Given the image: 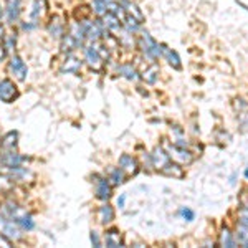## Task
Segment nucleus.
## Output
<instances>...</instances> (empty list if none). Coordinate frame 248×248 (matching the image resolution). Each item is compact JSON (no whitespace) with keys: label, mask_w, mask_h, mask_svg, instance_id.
<instances>
[{"label":"nucleus","mask_w":248,"mask_h":248,"mask_svg":"<svg viewBox=\"0 0 248 248\" xmlns=\"http://www.w3.org/2000/svg\"><path fill=\"white\" fill-rule=\"evenodd\" d=\"M3 215H5V217H9L10 220H14L20 229H23L27 232L33 230L35 222H33V218H31V215L27 214V210H23L22 207L17 205V203L7 202L5 205H3Z\"/></svg>","instance_id":"f257e3e1"},{"label":"nucleus","mask_w":248,"mask_h":248,"mask_svg":"<svg viewBox=\"0 0 248 248\" xmlns=\"http://www.w3.org/2000/svg\"><path fill=\"white\" fill-rule=\"evenodd\" d=\"M48 9V2L46 0H33V5L30 10V20L37 23V20H40L45 15V12Z\"/></svg>","instance_id":"4be33fe9"},{"label":"nucleus","mask_w":248,"mask_h":248,"mask_svg":"<svg viewBox=\"0 0 248 248\" xmlns=\"http://www.w3.org/2000/svg\"><path fill=\"white\" fill-rule=\"evenodd\" d=\"M66 22L63 20L62 15H51L50 22L46 23V31L55 38H62L66 33Z\"/></svg>","instance_id":"6e6552de"},{"label":"nucleus","mask_w":248,"mask_h":248,"mask_svg":"<svg viewBox=\"0 0 248 248\" xmlns=\"http://www.w3.org/2000/svg\"><path fill=\"white\" fill-rule=\"evenodd\" d=\"M93 179H94L93 182H94L96 199H99V201H108V199H111V195H113V189H111L109 179L105 177V175H99V174H94Z\"/></svg>","instance_id":"20e7f679"},{"label":"nucleus","mask_w":248,"mask_h":248,"mask_svg":"<svg viewBox=\"0 0 248 248\" xmlns=\"http://www.w3.org/2000/svg\"><path fill=\"white\" fill-rule=\"evenodd\" d=\"M105 243H106V247H109V248L124 247L123 235H121V232H119V229H109V230H106V233H105Z\"/></svg>","instance_id":"412c9836"},{"label":"nucleus","mask_w":248,"mask_h":248,"mask_svg":"<svg viewBox=\"0 0 248 248\" xmlns=\"http://www.w3.org/2000/svg\"><path fill=\"white\" fill-rule=\"evenodd\" d=\"M124 202H126V195H121V197L118 199V205L121 207V209L124 207Z\"/></svg>","instance_id":"c9c22d12"},{"label":"nucleus","mask_w":248,"mask_h":248,"mask_svg":"<svg viewBox=\"0 0 248 248\" xmlns=\"http://www.w3.org/2000/svg\"><path fill=\"white\" fill-rule=\"evenodd\" d=\"M18 88L15 86V83L12 79L5 78L0 81V101L9 105V103H14L18 98Z\"/></svg>","instance_id":"39448f33"},{"label":"nucleus","mask_w":248,"mask_h":248,"mask_svg":"<svg viewBox=\"0 0 248 248\" xmlns=\"http://www.w3.org/2000/svg\"><path fill=\"white\" fill-rule=\"evenodd\" d=\"M91 243H93V247H101V242H99V237L98 233L93 230L91 232Z\"/></svg>","instance_id":"2f4dec72"},{"label":"nucleus","mask_w":248,"mask_h":248,"mask_svg":"<svg viewBox=\"0 0 248 248\" xmlns=\"http://www.w3.org/2000/svg\"><path fill=\"white\" fill-rule=\"evenodd\" d=\"M118 71H119L121 77L129 79V81H134V79L139 78V71L136 70V66L133 65V63H123V65L118 66Z\"/></svg>","instance_id":"bb28decb"},{"label":"nucleus","mask_w":248,"mask_h":248,"mask_svg":"<svg viewBox=\"0 0 248 248\" xmlns=\"http://www.w3.org/2000/svg\"><path fill=\"white\" fill-rule=\"evenodd\" d=\"M243 175H245V179H247V181H248V167H247L245 170H243Z\"/></svg>","instance_id":"58836bf2"},{"label":"nucleus","mask_w":248,"mask_h":248,"mask_svg":"<svg viewBox=\"0 0 248 248\" xmlns=\"http://www.w3.org/2000/svg\"><path fill=\"white\" fill-rule=\"evenodd\" d=\"M114 217H116L114 209L109 205V203H105V205L99 207V210H98L99 223H103V225H106V223H111L114 220Z\"/></svg>","instance_id":"393cba45"},{"label":"nucleus","mask_w":248,"mask_h":248,"mask_svg":"<svg viewBox=\"0 0 248 248\" xmlns=\"http://www.w3.org/2000/svg\"><path fill=\"white\" fill-rule=\"evenodd\" d=\"M161 174L167 175V177H174V179H184V177H186V170H184V167L179 162L172 161V159L161 169Z\"/></svg>","instance_id":"dca6fc26"},{"label":"nucleus","mask_w":248,"mask_h":248,"mask_svg":"<svg viewBox=\"0 0 248 248\" xmlns=\"http://www.w3.org/2000/svg\"><path fill=\"white\" fill-rule=\"evenodd\" d=\"M147 62H149V60H147ZM139 77L146 83H149V85H154L159 78V66L155 65V62H149L144 70L139 71Z\"/></svg>","instance_id":"a211bd4d"},{"label":"nucleus","mask_w":248,"mask_h":248,"mask_svg":"<svg viewBox=\"0 0 248 248\" xmlns=\"http://www.w3.org/2000/svg\"><path fill=\"white\" fill-rule=\"evenodd\" d=\"M2 18H3V9H2V5H0V22H2Z\"/></svg>","instance_id":"4c0bfd02"},{"label":"nucleus","mask_w":248,"mask_h":248,"mask_svg":"<svg viewBox=\"0 0 248 248\" xmlns=\"http://www.w3.org/2000/svg\"><path fill=\"white\" fill-rule=\"evenodd\" d=\"M247 199H248V194H247ZM245 205H248V201L245 202Z\"/></svg>","instance_id":"a19ab883"},{"label":"nucleus","mask_w":248,"mask_h":248,"mask_svg":"<svg viewBox=\"0 0 248 248\" xmlns=\"http://www.w3.org/2000/svg\"><path fill=\"white\" fill-rule=\"evenodd\" d=\"M22 162H23V157L17 151H0V166L14 170L22 166Z\"/></svg>","instance_id":"9d476101"},{"label":"nucleus","mask_w":248,"mask_h":248,"mask_svg":"<svg viewBox=\"0 0 248 248\" xmlns=\"http://www.w3.org/2000/svg\"><path fill=\"white\" fill-rule=\"evenodd\" d=\"M15 187V179L14 175L9 174H0V194H9L10 190H14Z\"/></svg>","instance_id":"cd10ccee"},{"label":"nucleus","mask_w":248,"mask_h":248,"mask_svg":"<svg viewBox=\"0 0 248 248\" xmlns=\"http://www.w3.org/2000/svg\"><path fill=\"white\" fill-rule=\"evenodd\" d=\"M233 109L237 113V121L238 126L242 127V131H248V101L243 98H235L233 99Z\"/></svg>","instance_id":"0eeeda50"},{"label":"nucleus","mask_w":248,"mask_h":248,"mask_svg":"<svg viewBox=\"0 0 248 248\" xmlns=\"http://www.w3.org/2000/svg\"><path fill=\"white\" fill-rule=\"evenodd\" d=\"M60 46H62V51H63V53H66V55L73 53L75 50L81 48V46H79V43H78L73 37H71V35L68 33V31H66L65 35H63L62 38H60Z\"/></svg>","instance_id":"5701e85b"},{"label":"nucleus","mask_w":248,"mask_h":248,"mask_svg":"<svg viewBox=\"0 0 248 248\" xmlns=\"http://www.w3.org/2000/svg\"><path fill=\"white\" fill-rule=\"evenodd\" d=\"M218 245L220 247H227V248H233L237 247V240H235V235L232 233L230 229L223 227L222 232L218 235Z\"/></svg>","instance_id":"a878e982"},{"label":"nucleus","mask_w":248,"mask_h":248,"mask_svg":"<svg viewBox=\"0 0 248 248\" xmlns=\"http://www.w3.org/2000/svg\"><path fill=\"white\" fill-rule=\"evenodd\" d=\"M5 58H7V46L3 45L2 42H0V63H2Z\"/></svg>","instance_id":"72a5a7b5"},{"label":"nucleus","mask_w":248,"mask_h":248,"mask_svg":"<svg viewBox=\"0 0 248 248\" xmlns=\"http://www.w3.org/2000/svg\"><path fill=\"white\" fill-rule=\"evenodd\" d=\"M170 159H174L175 162H179L181 166H187L194 161V155L189 149H186L184 146H177V144H172V147L169 149Z\"/></svg>","instance_id":"9b49d317"},{"label":"nucleus","mask_w":248,"mask_h":248,"mask_svg":"<svg viewBox=\"0 0 248 248\" xmlns=\"http://www.w3.org/2000/svg\"><path fill=\"white\" fill-rule=\"evenodd\" d=\"M0 233L5 235L7 238H10L12 242L14 240H20L22 238V233H20V227L14 220H10L5 215H0Z\"/></svg>","instance_id":"423d86ee"},{"label":"nucleus","mask_w":248,"mask_h":248,"mask_svg":"<svg viewBox=\"0 0 248 248\" xmlns=\"http://www.w3.org/2000/svg\"><path fill=\"white\" fill-rule=\"evenodd\" d=\"M161 51H162V57L167 60V63L174 68V70H182V63H181V57L175 50H172L166 45V43H161Z\"/></svg>","instance_id":"f3484780"},{"label":"nucleus","mask_w":248,"mask_h":248,"mask_svg":"<svg viewBox=\"0 0 248 248\" xmlns=\"http://www.w3.org/2000/svg\"><path fill=\"white\" fill-rule=\"evenodd\" d=\"M3 15H5L9 23L18 22L20 15H22V0H5Z\"/></svg>","instance_id":"f8f14e48"},{"label":"nucleus","mask_w":248,"mask_h":248,"mask_svg":"<svg viewBox=\"0 0 248 248\" xmlns=\"http://www.w3.org/2000/svg\"><path fill=\"white\" fill-rule=\"evenodd\" d=\"M17 139H18L17 131L7 133L2 138V141H0V151H17Z\"/></svg>","instance_id":"b1692460"},{"label":"nucleus","mask_w":248,"mask_h":248,"mask_svg":"<svg viewBox=\"0 0 248 248\" xmlns=\"http://www.w3.org/2000/svg\"><path fill=\"white\" fill-rule=\"evenodd\" d=\"M121 5H123L124 14H127V15H129V17H133L138 23H141V25H142V23L146 22V17H144L142 10L139 9L138 3L129 2V0H126V2H121Z\"/></svg>","instance_id":"6ab92c4d"},{"label":"nucleus","mask_w":248,"mask_h":248,"mask_svg":"<svg viewBox=\"0 0 248 248\" xmlns=\"http://www.w3.org/2000/svg\"><path fill=\"white\" fill-rule=\"evenodd\" d=\"M85 62L88 63V66L91 68L96 73H101L105 70V58L99 55V51L96 50L94 43H91L90 46L85 48Z\"/></svg>","instance_id":"7ed1b4c3"},{"label":"nucleus","mask_w":248,"mask_h":248,"mask_svg":"<svg viewBox=\"0 0 248 248\" xmlns=\"http://www.w3.org/2000/svg\"><path fill=\"white\" fill-rule=\"evenodd\" d=\"M5 27H3V23L0 22V42H3V38H5Z\"/></svg>","instance_id":"f704fd0d"},{"label":"nucleus","mask_w":248,"mask_h":248,"mask_svg":"<svg viewBox=\"0 0 248 248\" xmlns=\"http://www.w3.org/2000/svg\"><path fill=\"white\" fill-rule=\"evenodd\" d=\"M83 66V62L78 57H75L73 53L66 55L65 62L60 66V73H66V75H77Z\"/></svg>","instance_id":"4468645a"},{"label":"nucleus","mask_w":248,"mask_h":248,"mask_svg":"<svg viewBox=\"0 0 248 248\" xmlns=\"http://www.w3.org/2000/svg\"><path fill=\"white\" fill-rule=\"evenodd\" d=\"M169 161H170V155H169V153H167V151L164 149L162 146L154 147L153 154H151V162H153V166L155 167V170L161 172V169Z\"/></svg>","instance_id":"2eb2a0df"},{"label":"nucleus","mask_w":248,"mask_h":248,"mask_svg":"<svg viewBox=\"0 0 248 248\" xmlns=\"http://www.w3.org/2000/svg\"><path fill=\"white\" fill-rule=\"evenodd\" d=\"M119 169L126 174V177H133L139 172V162L131 154H123L119 157Z\"/></svg>","instance_id":"ddd939ff"},{"label":"nucleus","mask_w":248,"mask_h":248,"mask_svg":"<svg viewBox=\"0 0 248 248\" xmlns=\"http://www.w3.org/2000/svg\"><path fill=\"white\" fill-rule=\"evenodd\" d=\"M235 2H237L240 7H243V9H245V10L248 12V5H245V3H243V2H240V0H235Z\"/></svg>","instance_id":"e433bc0d"},{"label":"nucleus","mask_w":248,"mask_h":248,"mask_svg":"<svg viewBox=\"0 0 248 248\" xmlns=\"http://www.w3.org/2000/svg\"><path fill=\"white\" fill-rule=\"evenodd\" d=\"M103 22V25H105V29L108 31H119L123 29V22L121 18L118 17L116 14H113V12H106L103 17H99Z\"/></svg>","instance_id":"aec40b11"},{"label":"nucleus","mask_w":248,"mask_h":248,"mask_svg":"<svg viewBox=\"0 0 248 248\" xmlns=\"http://www.w3.org/2000/svg\"><path fill=\"white\" fill-rule=\"evenodd\" d=\"M179 215H181L186 222H194L195 220V212L189 209V207H181V209H179Z\"/></svg>","instance_id":"7c9ffc66"},{"label":"nucleus","mask_w":248,"mask_h":248,"mask_svg":"<svg viewBox=\"0 0 248 248\" xmlns=\"http://www.w3.org/2000/svg\"><path fill=\"white\" fill-rule=\"evenodd\" d=\"M9 70H10V73L18 79V81H25L27 75H29V68H27L25 62H23L18 55H14V57L10 58Z\"/></svg>","instance_id":"1a4fd4ad"},{"label":"nucleus","mask_w":248,"mask_h":248,"mask_svg":"<svg viewBox=\"0 0 248 248\" xmlns=\"http://www.w3.org/2000/svg\"><path fill=\"white\" fill-rule=\"evenodd\" d=\"M0 247H12V240L0 233Z\"/></svg>","instance_id":"473e14b6"},{"label":"nucleus","mask_w":248,"mask_h":248,"mask_svg":"<svg viewBox=\"0 0 248 248\" xmlns=\"http://www.w3.org/2000/svg\"><path fill=\"white\" fill-rule=\"evenodd\" d=\"M136 45H138V48L142 51V55L149 60V62H157V60L162 57L161 43L155 42L149 31H142V33L139 35V38L136 40Z\"/></svg>","instance_id":"f03ea898"},{"label":"nucleus","mask_w":248,"mask_h":248,"mask_svg":"<svg viewBox=\"0 0 248 248\" xmlns=\"http://www.w3.org/2000/svg\"><path fill=\"white\" fill-rule=\"evenodd\" d=\"M108 179H109L113 186H121V184H124V181H126V174H124L119 167H114V169H111L109 177Z\"/></svg>","instance_id":"c756f323"},{"label":"nucleus","mask_w":248,"mask_h":248,"mask_svg":"<svg viewBox=\"0 0 248 248\" xmlns=\"http://www.w3.org/2000/svg\"><path fill=\"white\" fill-rule=\"evenodd\" d=\"M235 240H237V245L247 247L248 248V227L237 223V230H235Z\"/></svg>","instance_id":"c85d7f7f"},{"label":"nucleus","mask_w":248,"mask_h":248,"mask_svg":"<svg viewBox=\"0 0 248 248\" xmlns=\"http://www.w3.org/2000/svg\"><path fill=\"white\" fill-rule=\"evenodd\" d=\"M116 2H126V0H116Z\"/></svg>","instance_id":"ea45409f"}]
</instances>
